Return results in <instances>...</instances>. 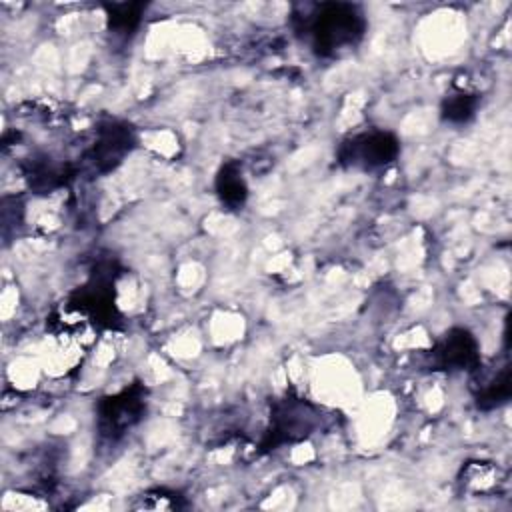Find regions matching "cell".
Returning <instances> with one entry per match:
<instances>
[{
  "instance_id": "obj_1",
  "label": "cell",
  "mask_w": 512,
  "mask_h": 512,
  "mask_svg": "<svg viewBox=\"0 0 512 512\" xmlns=\"http://www.w3.org/2000/svg\"><path fill=\"white\" fill-rule=\"evenodd\" d=\"M294 30L318 56H334L356 46L366 32V18L356 4L320 2L292 16Z\"/></svg>"
},
{
  "instance_id": "obj_9",
  "label": "cell",
  "mask_w": 512,
  "mask_h": 512,
  "mask_svg": "<svg viewBox=\"0 0 512 512\" xmlns=\"http://www.w3.org/2000/svg\"><path fill=\"white\" fill-rule=\"evenodd\" d=\"M510 368L508 364L502 366L476 394V404L482 408V410H490V408H496L504 402H508L510 398Z\"/></svg>"
},
{
  "instance_id": "obj_8",
  "label": "cell",
  "mask_w": 512,
  "mask_h": 512,
  "mask_svg": "<svg viewBox=\"0 0 512 512\" xmlns=\"http://www.w3.org/2000/svg\"><path fill=\"white\" fill-rule=\"evenodd\" d=\"M146 10V4L142 2H114V4H106V18H108V26L114 34H132L138 24L140 18Z\"/></svg>"
},
{
  "instance_id": "obj_7",
  "label": "cell",
  "mask_w": 512,
  "mask_h": 512,
  "mask_svg": "<svg viewBox=\"0 0 512 512\" xmlns=\"http://www.w3.org/2000/svg\"><path fill=\"white\" fill-rule=\"evenodd\" d=\"M216 194L228 208H240L246 202L248 186L236 162H226L216 174Z\"/></svg>"
},
{
  "instance_id": "obj_6",
  "label": "cell",
  "mask_w": 512,
  "mask_h": 512,
  "mask_svg": "<svg viewBox=\"0 0 512 512\" xmlns=\"http://www.w3.org/2000/svg\"><path fill=\"white\" fill-rule=\"evenodd\" d=\"M134 146V134L126 124H108L98 130V140L94 144L92 156L100 170H110L122 162V158Z\"/></svg>"
},
{
  "instance_id": "obj_3",
  "label": "cell",
  "mask_w": 512,
  "mask_h": 512,
  "mask_svg": "<svg viewBox=\"0 0 512 512\" xmlns=\"http://www.w3.org/2000/svg\"><path fill=\"white\" fill-rule=\"evenodd\" d=\"M316 426L314 408L302 398H284L274 404L270 416V428L262 440V448L274 450L284 442H296L306 438Z\"/></svg>"
},
{
  "instance_id": "obj_2",
  "label": "cell",
  "mask_w": 512,
  "mask_h": 512,
  "mask_svg": "<svg viewBox=\"0 0 512 512\" xmlns=\"http://www.w3.org/2000/svg\"><path fill=\"white\" fill-rule=\"evenodd\" d=\"M400 142L392 132L368 130L346 138L338 148V162L358 170L384 168L396 160Z\"/></svg>"
},
{
  "instance_id": "obj_4",
  "label": "cell",
  "mask_w": 512,
  "mask_h": 512,
  "mask_svg": "<svg viewBox=\"0 0 512 512\" xmlns=\"http://www.w3.org/2000/svg\"><path fill=\"white\" fill-rule=\"evenodd\" d=\"M146 410V390L132 384L98 404V430L106 438H118L130 430Z\"/></svg>"
},
{
  "instance_id": "obj_10",
  "label": "cell",
  "mask_w": 512,
  "mask_h": 512,
  "mask_svg": "<svg viewBox=\"0 0 512 512\" xmlns=\"http://www.w3.org/2000/svg\"><path fill=\"white\" fill-rule=\"evenodd\" d=\"M478 110V96L468 92H456L444 98L442 102V118L450 124H464L468 122Z\"/></svg>"
},
{
  "instance_id": "obj_5",
  "label": "cell",
  "mask_w": 512,
  "mask_h": 512,
  "mask_svg": "<svg viewBox=\"0 0 512 512\" xmlns=\"http://www.w3.org/2000/svg\"><path fill=\"white\" fill-rule=\"evenodd\" d=\"M480 364V348L466 328H450L432 348V366L436 370L460 372L474 370Z\"/></svg>"
}]
</instances>
